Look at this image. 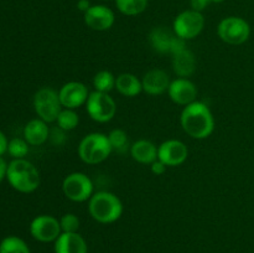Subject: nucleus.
I'll return each mask as SVG.
<instances>
[{
  "mask_svg": "<svg viewBox=\"0 0 254 253\" xmlns=\"http://www.w3.org/2000/svg\"><path fill=\"white\" fill-rule=\"evenodd\" d=\"M108 139L113 150L121 151L122 153V151L127 150V148H128V134L123 129H113L108 134Z\"/></svg>",
  "mask_w": 254,
  "mask_h": 253,
  "instance_id": "26",
  "label": "nucleus"
},
{
  "mask_svg": "<svg viewBox=\"0 0 254 253\" xmlns=\"http://www.w3.org/2000/svg\"><path fill=\"white\" fill-rule=\"evenodd\" d=\"M150 168H151V173L153 174H155V175H163V174H165V171H166V168H168V166L165 165V164L163 163V161H160L158 159V160H155L154 161L153 164H150Z\"/></svg>",
  "mask_w": 254,
  "mask_h": 253,
  "instance_id": "29",
  "label": "nucleus"
},
{
  "mask_svg": "<svg viewBox=\"0 0 254 253\" xmlns=\"http://www.w3.org/2000/svg\"><path fill=\"white\" fill-rule=\"evenodd\" d=\"M6 178L15 190L30 193L40 186V174L34 164L25 159H14L7 165Z\"/></svg>",
  "mask_w": 254,
  "mask_h": 253,
  "instance_id": "3",
  "label": "nucleus"
},
{
  "mask_svg": "<svg viewBox=\"0 0 254 253\" xmlns=\"http://www.w3.org/2000/svg\"><path fill=\"white\" fill-rule=\"evenodd\" d=\"M116 88L122 96L135 97L143 91V84L135 74L121 73L116 79Z\"/></svg>",
  "mask_w": 254,
  "mask_h": 253,
  "instance_id": "21",
  "label": "nucleus"
},
{
  "mask_svg": "<svg viewBox=\"0 0 254 253\" xmlns=\"http://www.w3.org/2000/svg\"><path fill=\"white\" fill-rule=\"evenodd\" d=\"M87 243L79 233L62 232L55 241V253H87Z\"/></svg>",
  "mask_w": 254,
  "mask_h": 253,
  "instance_id": "17",
  "label": "nucleus"
},
{
  "mask_svg": "<svg viewBox=\"0 0 254 253\" xmlns=\"http://www.w3.org/2000/svg\"><path fill=\"white\" fill-rule=\"evenodd\" d=\"M173 68L174 72L178 74L180 78H188L192 76L196 69V59L195 55L188 49H184L181 51L173 55Z\"/></svg>",
  "mask_w": 254,
  "mask_h": 253,
  "instance_id": "18",
  "label": "nucleus"
},
{
  "mask_svg": "<svg viewBox=\"0 0 254 253\" xmlns=\"http://www.w3.org/2000/svg\"><path fill=\"white\" fill-rule=\"evenodd\" d=\"M150 44L153 49L159 54H176L181 50L186 49L185 40L179 37L178 35L165 27H155L151 30L150 35Z\"/></svg>",
  "mask_w": 254,
  "mask_h": 253,
  "instance_id": "10",
  "label": "nucleus"
},
{
  "mask_svg": "<svg viewBox=\"0 0 254 253\" xmlns=\"http://www.w3.org/2000/svg\"><path fill=\"white\" fill-rule=\"evenodd\" d=\"M62 191L73 202L88 201L93 195V183L83 173H72L62 181Z\"/></svg>",
  "mask_w": 254,
  "mask_h": 253,
  "instance_id": "8",
  "label": "nucleus"
},
{
  "mask_svg": "<svg viewBox=\"0 0 254 253\" xmlns=\"http://www.w3.org/2000/svg\"><path fill=\"white\" fill-rule=\"evenodd\" d=\"M84 24L96 31H106L114 24V12L106 5H92L84 12Z\"/></svg>",
  "mask_w": 254,
  "mask_h": 253,
  "instance_id": "14",
  "label": "nucleus"
},
{
  "mask_svg": "<svg viewBox=\"0 0 254 253\" xmlns=\"http://www.w3.org/2000/svg\"><path fill=\"white\" fill-rule=\"evenodd\" d=\"M130 155L140 164H153L158 160V148L146 139H140L130 146Z\"/></svg>",
  "mask_w": 254,
  "mask_h": 253,
  "instance_id": "20",
  "label": "nucleus"
},
{
  "mask_svg": "<svg viewBox=\"0 0 254 253\" xmlns=\"http://www.w3.org/2000/svg\"><path fill=\"white\" fill-rule=\"evenodd\" d=\"M116 79L117 77H114L112 72L103 69L93 77V87L96 88V91L109 93L112 89L116 88Z\"/></svg>",
  "mask_w": 254,
  "mask_h": 253,
  "instance_id": "23",
  "label": "nucleus"
},
{
  "mask_svg": "<svg viewBox=\"0 0 254 253\" xmlns=\"http://www.w3.org/2000/svg\"><path fill=\"white\" fill-rule=\"evenodd\" d=\"M34 108L40 119L46 123H52L56 122L64 107L60 101L59 93L50 87H44L35 93Z\"/></svg>",
  "mask_w": 254,
  "mask_h": 253,
  "instance_id": "5",
  "label": "nucleus"
},
{
  "mask_svg": "<svg viewBox=\"0 0 254 253\" xmlns=\"http://www.w3.org/2000/svg\"><path fill=\"white\" fill-rule=\"evenodd\" d=\"M88 116L98 123H107L112 121L117 113V104L108 93L94 91L89 93L86 102Z\"/></svg>",
  "mask_w": 254,
  "mask_h": 253,
  "instance_id": "7",
  "label": "nucleus"
},
{
  "mask_svg": "<svg viewBox=\"0 0 254 253\" xmlns=\"http://www.w3.org/2000/svg\"><path fill=\"white\" fill-rule=\"evenodd\" d=\"M169 97L174 103L179 106H189L196 101L197 97V88L195 83L188 78H176L171 81L168 89Z\"/></svg>",
  "mask_w": 254,
  "mask_h": 253,
  "instance_id": "15",
  "label": "nucleus"
},
{
  "mask_svg": "<svg viewBox=\"0 0 254 253\" xmlns=\"http://www.w3.org/2000/svg\"><path fill=\"white\" fill-rule=\"evenodd\" d=\"M117 9L127 16H135L145 11L148 0H116Z\"/></svg>",
  "mask_w": 254,
  "mask_h": 253,
  "instance_id": "22",
  "label": "nucleus"
},
{
  "mask_svg": "<svg viewBox=\"0 0 254 253\" xmlns=\"http://www.w3.org/2000/svg\"><path fill=\"white\" fill-rule=\"evenodd\" d=\"M30 232L35 240L40 242H52L56 241L62 233L60 221L50 215H40L31 221Z\"/></svg>",
  "mask_w": 254,
  "mask_h": 253,
  "instance_id": "11",
  "label": "nucleus"
},
{
  "mask_svg": "<svg viewBox=\"0 0 254 253\" xmlns=\"http://www.w3.org/2000/svg\"><path fill=\"white\" fill-rule=\"evenodd\" d=\"M92 5H91V1H89V0H78V2H77V7H78V10H81L83 14Z\"/></svg>",
  "mask_w": 254,
  "mask_h": 253,
  "instance_id": "32",
  "label": "nucleus"
},
{
  "mask_svg": "<svg viewBox=\"0 0 254 253\" xmlns=\"http://www.w3.org/2000/svg\"><path fill=\"white\" fill-rule=\"evenodd\" d=\"M103 1H107V0H103Z\"/></svg>",
  "mask_w": 254,
  "mask_h": 253,
  "instance_id": "35",
  "label": "nucleus"
},
{
  "mask_svg": "<svg viewBox=\"0 0 254 253\" xmlns=\"http://www.w3.org/2000/svg\"><path fill=\"white\" fill-rule=\"evenodd\" d=\"M56 122L59 128L62 129V130H73L78 126L79 118L78 114L74 112V109L62 108L59 117H57Z\"/></svg>",
  "mask_w": 254,
  "mask_h": 253,
  "instance_id": "25",
  "label": "nucleus"
},
{
  "mask_svg": "<svg viewBox=\"0 0 254 253\" xmlns=\"http://www.w3.org/2000/svg\"><path fill=\"white\" fill-rule=\"evenodd\" d=\"M7 145H9V143H7L6 140V136L4 135L2 131H0V156H1L5 151H7Z\"/></svg>",
  "mask_w": 254,
  "mask_h": 253,
  "instance_id": "31",
  "label": "nucleus"
},
{
  "mask_svg": "<svg viewBox=\"0 0 254 253\" xmlns=\"http://www.w3.org/2000/svg\"><path fill=\"white\" fill-rule=\"evenodd\" d=\"M171 81L168 73L163 69L154 68L146 72L141 79L143 91L150 96H160L169 89Z\"/></svg>",
  "mask_w": 254,
  "mask_h": 253,
  "instance_id": "16",
  "label": "nucleus"
},
{
  "mask_svg": "<svg viewBox=\"0 0 254 253\" xmlns=\"http://www.w3.org/2000/svg\"><path fill=\"white\" fill-rule=\"evenodd\" d=\"M180 122L184 131L193 139L208 138L215 129V119L210 108L198 101L183 109Z\"/></svg>",
  "mask_w": 254,
  "mask_h": 253,
  "instance_id": "1",
  "label": "nucleus"
},
{
  "mask_svg": "<svg viewBox=\"0 0 254 253\" xmlns=\"http://www.w3.org/2000/svg\"><path fill=\"white\" fill-rule=\"evenodd\" d=\"M88 212L99 223H113L123 213L121 198L109 191H98L88 200Z\"/></svg>",
  "mask_w": 254,
  "mask_h": 253,
  "instance_id": "2",
  "label": "nucleus"
},
{
  "mask_svg": "<svg viewBox=\"0 0 254 253\" xmlns=\"http://www.w3.org/2000/svg\"><path fill=\"white\" fill-rule=\"evenodd\" d=\"M49 126L42 119H32L25 126L24 138L30 145H42L49 139Z\"/></svg>",
  "mask_w": 254,
  "mask_h": 253,
  "instance_id": "19",
  "label": "nucleus"
},
{
  "mask_svg": "<svg viewBox=\"0 0 254 253\" xmlns=\"http://www.w3.org/2000/svg\"><path fill=\"white\" fill-rule=\"evenodd\" d=\"M6 171H7L6 163H5L4 159L0 156V183H1V180L4 179V176H6Z\"/></svg>",
  "mask_w": 254,
  "mask_h": 253,
  "instance_id": "33",
  "label": "nucleus"
},
{
  "mask_svg": "<svg viewBox=\"0 0 254 253\" xmlns=\"http://www.w3.org/2000/svg\"><path fill=\"white\" fill-rule=\"evenodd\" d=\"M60 225H61L62 232H77L79 228V218L77 217L74 213H64V215L60 218Z\"/></svg>",
  "mask_w": 254,
  "mask_h": 253,
  "instance_id": "28",
  "label": "nucleus"
},
{
  "mask_svg": "<svg viewBox=\"0 0 254 253\" xmlns=\"http://www.w3.org/2000/svg\"><path fill=\"white\" fill-rule=\"evenodd\" d=\"M217 34L223 42L228 45H242L250 39L251 26L245 19L238 16H228L221 20Z\"/></svg>",
  "mask_w": 254,
  "mask_h": 253,
  "instance_id": "6",
  "label": "nucleus"
},
{
  "mask_svg": "<svg viewBox=\"0 0 254 253\" xmlns=\"http://www.w3.org/2000/svg\"><path fill=\"white\" fill-rule=\"evenodd\" d=\"M88 89L82 82L71 81L64 83L59 91V97L64 108L76 109L86 104L88 99Z\"/></svg>",
  "mask_w": 254,
  "mask_h": 253,
  "instance_id": "13",
  "label": "nucleus"
},
{
  "mask_svg": "<svg viewBox=\"0 0 254 253\" xmlns=\"http://www.w3.org/2000/svg\"><path fill=\"white\" fill-rule=\"evenodd\" d=\"M7 151L15 159H24V156H26L29 153V143L25 139L14 138L9 141Z\"/></svg>",
  "mask_w": 254,
  "mask_h": 253,
  "instance_id": "27",
  "label": "nucleus"
},
{
  "mask_svg": "<svg viewBox=\"0 0 254 253\" xmlns=\"http://www.w3.org/2000/svg\"><path fill=\"white\" fill-rule=\"evenodd\" d=\"M108 135L103 133H91L84 136L78 145V155L82 161L91 165L102 163L112 153Z\"/></svg>",
  "mask_w": 254,
  "mask_h": 253,
  "instance_id": "4",
  "label": "nucleus"
},
{
  "mask_svg": "<svg viewBox=\"0 0 254 253\" xmlns=\"http://www.w3.org/2000/svg\"><path fill=\"white\" fill-rule=\"evenodd\" d=\"M189 156L188 146L178 139H169L158 148V159L166 166H179L186 161Z\"/></svg>",
  "mask_w": 254,
  "mask_h": 253,
  "instance_id": "12",
  "label": "nucleus"
},
{
  "mask_svg": "<svg viewBox=\"0 0 254 253\" xmlns=\"http://www.w3.org/2000/svg\"><path fill=\"white\" fill-rule=\"evenodd\" d=\"M211 0H191V9L195 10V11H202L207 7V5L210 4Z\"/></svg>",
  "mask_w": 254,
  "mask_h": 253,
  "instance_id": "30",
  "label": "nucleus"
},
{
  "mask_svg": "<svg viewBox=\"0 0 254 253\" xmlns=\"http://www.w3.org/2000/svg\"><path fill=\"white\" fill-rule=\"evenodd\" d=\"M205 26L202 12L195 10H185L175 17L173 30L183 40H192L201 34Z\"/></svg>",
  "mask_w": 254,
  "mask_h": 253,
  "instance_id": "9",
  "label": "nucleus"
},
{
  "mask_svg": "<svg viewBox=\"0 0 254 253\" xmlns=\"http://www.w3.org/2000/svg\"><path fill=\"white\" fill-rule=\"evenodd\" d=\"M225 1V0H211V2H222Z\"/></svg>",
  "mask_w": 254,
  "mask_h": 253,
  "instance_id": "34",
  "label": "nucleus"
},
{
  "mask_svg": "<svg viewBox=\"0 0 254 253\" xmlns=\"http://www.w3.org/2000/svg\"><path fill=\"white\" fill-rule=\"evenodd\" d=\"M0 253H30V250L21 238L9 236L0 243Z\"/></svg>",
  "mask_w": 254,
  "mask_h": 253,
  "instance_id": "24",
  "label": "nucleus"
}]
</instances>
